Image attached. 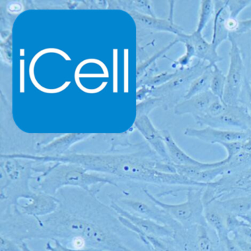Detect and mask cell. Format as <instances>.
Returning <instances> with one entry per match:
<instances>
[{
	"instance_id": "17",
	"label": "cell",
	"mask_w": 251,
	"mask_h": 251,
	"mask_svg": "<svg viewBox=\"0 0 251 251\" xmlns=\"http://www.w3.org/2000/svg\"><path fill=\"white\" fill-rule=\"evenodd\" d=\"M240 49L246 69L248 80L251 81V30L243 34H232Z\"/></svg>"
},
{
	"instance_id": "36",
	"label": "cell",
	"mask_w": 251,
	"mask_h": 251,
	"mask_svg": "<svg viewBox=\"0 0 251 251\" xmlns=\"http://www.w3.org/2000/svg\"><path fill=\"white\" fill-rule=\"evenodd\" d=\"M246 216L249 217V218H251V212L249 214V215H246Z\"/></svg>"
},
{
	"instance_id": "11",
	"label": "cell",
	"mask_w": 251,
	"mask_h": 251,
	"mask_svg": "<svg viewBox=\"0 0 251 251\" xmlns=\"http://www.w3.org/2000/svg\"><path fill=\"white\" fill-rule=\"evenodd\" d=\"M218 99L210 91L195 96L188 100H184L178 103L174 111L178 116L191 115L193 119L203 117L206 115L212 103Z\"/></svg>"
},
{
	"instance_id": "10",
	"label": "cell",
	"mask_w": 251,
	"mask_h": 251,
	"mask_svg": "<svg viewBox=\"0 0 251 251\" xmlns=\"http://www.w3.org/2000/svg\"><path fill=\"white\" fill-rule=\"evenodd\" d=\"M164 140L166 145L167 151L171 163L178 166H199L205 167L208 168H215L222 166L228 162L226 158L221 161L215 162H202L194 159L191 156L186 153L175 143L172 136L169 131H162Z\"/></svg>"
},
{
	"instance_id": "7",
	"label": "cell",
	"mask_w": 251,
	"mask_h": 251,
	"mask_svg": "<svg viewBox=\"0 0 251 251\" xmlns=\"http://www.w3.org/2000/svg\"><path fill=\"white\" fill-rule=\"evenodd\" d=\"M249 113L243 106H229L225 113L218 117L205 116L195 122L200 126H209L227 131H248Z\"/></svg>"
},
{
	"instance_id": "3",
	"label": "cell",
	"mask_w": 251,
	"mask_h": 251,
	"mask_svg": "<svg viewBox=\"0 0 251 251\" xmlns=\"http://www.w3.org/2000/svg\"><path fill=\"white\" fill-rule=\"evenodd\" d=\"M251 196V167L229 175L223 176L205 188V206L215 201H222L237 196Z\"/></svg>"
},
{
	"instance_id": "5",
	"label": "cell",
	"mask_w": 251,
	"mask_h": 251,
	"mask_svg": "<svg viewBox=\"0 0 251 251\" xmlns=\"http://www.w3.org/2000/svg\"><path fill=\"white\" fill-rule=\"evenodd\" d=\"M228 41L231 44L230 63L226 75L223 101L228 105L237 106L240 105V97L248 80L247 75L241 52L232 34H230Z\"/></svg>"
},
{
	"instance_id": "2",
	"label": "cell",
	"mask_w": 251,
	"mask_h": 251,
	"mask_svg": "<svg viewBox=\"0 0 251 251\" xmlns=\"http://www.w3.org/2000/svg\"><path fill=\"white\" fill-rule=\"evenodd\" d=\"M205 188L206 187H188L186 191L187 200L176 204L162 202L152 194L146 186L142 187V191L147 197L166 211L181 226L190 228L197 225L208 226L204 217L203 193Z\"/></svg>"
},
{
	"instance_id": "21",
	"label": "cell",
	"mask_w": 251,
	"mask_h": 251,
	"mask_svg": "<svg viewBox=\"0 0 251 251\" xmlns=\"http://www.w3.org/2000/svg\"><path fill=\"white\" fill-rule=\"evenodd\" d=\"M145 240L153 251H180L174 245L173 239L163 240L156 237H146Z\"/></svg>"
},
{
	"instance_id": "6",
	"label": "cell",
	"mask_w": 251,
	"mask_h": 251,
	"mask_svg": "<svg viewBox=\"0 0 251 251\" xmlns=\"http://www.w3.org/2000/svg\"><path fill=\"white\" fill-rule=\"evenodd\" d=\"M109 198L111 200L116 202L124 209L136 215L153 220L159 224L167 226L175 230L181 226L166 211L158 206L147 196L146 200L131 198H114L112 195H109Z\"/></svg>"
},
{
	"instance_id": "26",
	"label": "cell",
	"mask_w": 251,
	"mask_h": 251,
	"mask_svg": "<svg viewBox=\"0 0 251 251\" xmlns=\"http://www.w3.org/2000/svg\"><path fill=\"white\" fill-rule=\"evenodd\" d=\"M240 105L243 106L251 116V87L249 81H246L240 97Z\"/></svg>"
},
{
	"instance_id": "20",
	"label": "cell",
	"mask_w": 251,
	"mask_h": 251,
	"mask_svg": "<svg viewBox=\"0 0 251 251\" xmlns=\"http://www.w3.org/2000/svg\"><path fill=\"white\" fill-rule=\"evenodd\" d=\"M213 67V75L210 84V91L218 99L223 101L224 93L226 85V75H224L223 71L218 65Z\"/></svg>"
},
{
	"instance_id": "31",
	"label": "cell",
	"mask_w": 251,
	"mask_h": 251,
	"mask_svg": "<svg viewBox=\"0 0 251 251\" xmlns=\"http://www.w3.org/2000/svg\"><path fill=\"white\" fill-rule=\"evenodd\" d=\"M242 143H243V150L242 151L246 153H251V131H249V135L242 141Z\"/></svg>"
},
{
	"instance_id": "13",
	"label": "cell",
	"mask_w": 251,
	"mask_h": 251,
	"mask_svg": "<svg viewBox=\"0 0 251 251\" xmlns=\"http://www.w3.org/2000/svg\"><path fill=\"white\" fill-rule=\"evenodd\" d=\"M215 13L211 43L218 50L220 46L228 41L229 38L230 33L225 26V19L229 15V10L227 7L226 0H217L215 1Z\"/></svg>"
},
{
	"instance_id": "37",
	"label": "cell",
	"mask_w": 251,
	"mask_h": 251,
	"mask_svg": "<svg viewBox=\"0 0 251 251\" xmlns=\"http://www.w3.org/2000/svg\"><path fill=\"white\" fill-rule=\"evenodd\" d=\"M249 83H250V85H251V81H250V82H249Z\"/></svg>"
},
{
	"instance_id": "1",
	"label": "cell",
	"mask_w": 251,
	"mask_h": 251,
	"mask_svg": "<svg viewBox=\"0 0 251 251\" xmlns=\"http://www.w3.org/2000/svg\"><path fill=\"white\" fill-rule=\"evenodd\" d=\"M32 180L31 188L34 192H44L52 196H56L59 190L66 187L81 189L95 196L108 184L119 187V181L111 176L90 173L79 168L48 169Z\"/></svg>"
},
{
	"instance_id": "35",
	"label": "cell",
	"mask_w": 251,
	"mask_h": 251,
	"mask_svg": "<svg viewBox=\"0 0 251 251\" xmlns=\"http://www.w3.org/2000/svg\"><path fill=\"white\" fill-rule=\"evenodd\" d=\"M248 131H251V116L250 115L249 116V118H248Z\"/></svg>"
},
{
	"instance_id": "12",
	"label": "cell",
	"mask_w": 251,
	"mask_h": 251,
	"mask_svg": "<svg viewBox=\"0 0 251 251\" xmlns=\"http://www.w3.org/2000/svg\"><path fill=\"white\" fill-rule=\"evenodd\" d=\"M187 38L192 43L195 51V58L214 66L223 60L212 43L209 42L200 32L194 31L193 33H187Z\"/></svg>"
},
{
	"instance_id": "14",
	"label": "cell",
	"mask_w": 251,
	"mask_h": 251,
	"mask_svg": "<svg viewBox=\"0 0 251 251\" xmlns=\"http://www.w3.org/2000/svg\"><path fill=\"white\" fill-rule=\"evenodd\" d=\"M204 217L206 224L216 233L220 242L229 237L230 232L227 228V214L218 209L213 203L205 206Z\"/></svg>"
},
{
	"instance_id": "25",
	"label": "cell",
	"mask_w": 251,
	"mask_h": 251,
	"mask_svg": "<svg viewBox=\"0 0 251 251\" xmlns=\"http://www.w3.org/2000/svg\"><path fill=\"white\" fill-rule=\"evenodd\" d=\"M220 145L226 151L227 156L225 158L228 159V161L237 156L243 150L242 141L228 142V143H223Z\"/></svg>"
},
{
	"instance_id": "27",
	"label": "cell",
	"mask_w": 251,
	"mask_h": 251,
	"mask_svg": "<svg viewBox=\"0 0 251 251\" xmlns=\"http://www.w3.org/2000/svg\"><path fill=\"white\" fill-rule=\"evenodd\" d=\"M0 251H23L20 243L8 237L0 235Z\"/></svg>"
},
{
	"instance_id": "28",
	"label": "cell",
	"mask_w": 251,
	"mask_h": 251,
	"mask_svg": "<svg viewBox=\"0 0 251 251\" xmlns=\"http://www.w3.org/2000/svg\"><path fill=\"white\" fill-rule=\"evenodd\" d=\"M223 251H241L234 238L229 236L221 242Z\"/></svg>"
},
{
	"instance_id": "4",
	"label": "cell",
	"mask_w": 251,
	"mask_h": 251,
	"mask_svg": "<svg viewBox=\"0 0 251 251\" xmlns=\"http://www.w3.org/2000/svg\"><path fill=\"white\" fill-rule=\"evenodd\" d=\"M110 206L116 212L121 223L128 229L137 234L140 239L144 236L163 240L173 239L175 234L174 228L132 213L113 201L111 200Z\"/></svg>"
},
{
	"instance_id": "23",
	"label": "cell",
	"mask_w": 251,
	"mask_h": 251,
	"mask_svg": "<svg viewBox=\"0 0 251 251\" xmlns=\"http://www.w3.org/2000/svg\"><path fill=\"white\" fill-rule=\"evenodd\" d=\"M228 108V104H225L224 101H221L220 99H217L208 109L206 116H209V117H218L225 113Z\"/></svg>"
},
{
	"instance_id": "24",
	"label": "cell",
	"mask_w": 251,
	"mask_h": 251,
	"mask_svg": "<svg viewBox=\"0 0 251 251\" xmlns=\"http://www.w3.org/2000/svg\"><path fill=\"white\" fill-rule=\"evenodd\" d=\"M246 222V221H245ZM231 237L251 243V226L245 223L230 234Z\"/></svg>"
},
{
	"instance_id": "8",
	"label": "cell",
	"mask_w": 251,
	"mask_h": 251,
	"mask_svg": "<svg viewBox=\"0 0 251 251\" xmlns=\"http://www.w3.org/2000/svg\"><path fill=\"white\" fill-rule=\"evenodd\" d=\"M249 134V131H227L209 126L201 128L187 127L184 131V134L187 137L197 139L200 141L212 145H220L228 142L243 141Z\"/></svg>"
},
{
	"instance_id": "18",
	"label": "cell",
	"mask_w": 251,
	"mask_h": 251,
	"mask_svg": "<svg viewBox=\"0 0 251 251\" xmlns=\"http://www.w3.org/2000/svg\"><path fill=\"white\" fill-rule=\"evenodd\" d=\"M215 13V1L213 0H201L200 1L198 21L197 27L195 31L203 33L208 24L214 19Z\"/></svg>"
},
{
	"instance_id": "9",
	"label": "cell",
	"mask_w": 251,
	"mask_h": 251,
	"mask_svg": "<svg viewBox=\"0 0 251 251\" xmlns=\"http://www.w3.org/2000/svg\"><path fill=\"white\" fill-rule=\"evenodd\" d=\"M26 203H19L18 209L24 215L32 218H43L51 215L59 207V200L56 196L44 192H33Z\"/></svg>"
},
{
	"instance_id": "30",
	"label": "cell",
	"mask_w": 251,
	"mask_h": 251,
	"mask_svg": "<svg viewBox=\"0 0 251 251\" xmlns=\"http://www.w3.org/2000/svg\"><path fill=\"white\" fill-rule=\"evenodd\" d=\"M54 242V245H52L50 242L46 243L45 249L47 251H63L62 249L61 243L59 240H53Z\"/></svg>"
},
{
	"instance_id": "29",
	"label": "cell",
	"mask_w": 251,
	"mask_h": 251,
	"mask_svg": "<svg viewBox=\"0 0 251 251\" xmlns=\"http://www.w3.org/2000/svg\"><path fill=\"white\" fill-rule=\"evenodd\" d=\"M251 30V19L240 20L238 30L234 34H243Z\"/></svg>"
},
{
	"instance_id": "32",
	"label": "cell",
	"mask_w": 251,
	"mask_h": 251,
	"mask_svg": "<svg viewBox=\"0 0 251 251\" xmlns=\"http://www.w3.org/2000/svg\"><path fill=\"white\" fill-rule=\"evenodd\" d=\"M232 238H234V237H232ZM234 239V240H235L236 243H237V246H238V247L240 248V251H251V243H248V242L243 241V240H239V239Z\"/></svg>"
},
{
	"instance_id": "34",
	"label": "cell",
	"mask_w": 251,
	"mask_h": 251,
	"mask_svg": "<svg viewBox=\"0 0 251 251\" xmlns=\"http://www.w3.org/2000/svg\"><path fill=\"white\" fill-rule=\"evenodd\" d=\"M20 246L23 251H32L30 249H29V247L28 246V245L27 244L26 242H23V243H20Z\"/></svg>"
},
{
	"instance_id": "33",
	"label": "cell",
	"mask_w": 251,
	"mask_h": 251,
	"mask_svg": "<svg viewBox=\"0 0 251 251\" xmlns=\"http://www.w3.org/2000/svg\"><path fill=\"white\" fill-rule=\"evenodd\" d=\"M62 249H63V251H99L98 250H96L94 249H90V248H87V249H71V248L66 247V246H63L61 243Z\"/></svg>"
},
{
	"instance_id": "19",
	"label": "cell",
	"mask_w": 251,
	"mask_h": 251,
	"mask_svg": "<svg viewBox=\"0 0 251 251\" xmlns=\"http://www.w3.org/2000/svg\"><path fill=\"white\" fill-rule=\"evenodd\" d=\"M180 42L183 43L185 47V52L173 63V67L178 69H185L191 66L194 58H195V51L192 43L187 38V32L178 37Z\"/></svg>"
},
{
	"instance_id": "15",
	"label": "cell",
	"mask_w": 251,
	"mask_h": 251,
	"mask_svg": "<svg viewBox=\"0 0 251 251\" xmlns=\"http://www.w3.org/2000/svg\"><path fill=\"white\" fill-rule=\"evenodd\" d=\"M211 203L225 213L237 217L246 216L251 212V196H237Z\"/></svg>"
},
{
	"instance_id": "16",
	"label": "cell",
	"mask_w": 251,
	"mask_h": 251,
	"mask_svg": "<svg viewBox=\"0 0 251 251\" xmlns=\"http://www.w3.org/2000/svg\"><path fill=\"white\" fill-rule=\"evenodd\" d=\"M213 75V67L209 66L200 76H197L190 85L184 100H188L195 96L210 91L211 80Z\"/></svg>"
},
{
	"instance_id": "22",
	"label": "cell",
	"mask_w": 251,
	"mask_h": 251,
	"mask_svg": "<svg viewBox=\"0 0 251 251\" xmlns=\"http://www.w3.org/2000/svg\"><path fill=\"white\" fill-rule=\"evenodd\" d=\"M230 16L238 19L240 13L251 5V0H226Z\"/></svg>"
}]
</instances>
